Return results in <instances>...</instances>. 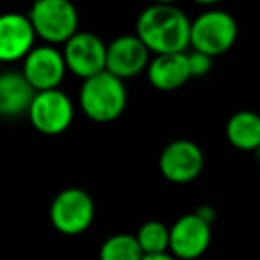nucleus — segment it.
<instances>
[{"label": "nucleus", "instance_id": "nucleus-1", "mask_svg": "<svg viewBox=\"0 0 260 260\" xmlns=\"http://www.w3.org/2000/svg\"><path fill=\"white\" fill-rule=\"evenodd\" d=\"M191 20L175 4H152L136 22V34L155 55L185 52L191 47Z\"/></svg>", "mask_w": 260, "mask_h": 260}, {"label": "nucleus", "instance_id": "nucleus-2", "mask_svg": "<svg viewBox=\"0 0 260 260\" xmlns=\"http://www.w3.org/2000/svg\"><path fill=\"white\" fill-rule=\"evenodd\" d=\"M125 80L112 75L111 72H102L82 82L79 91V105L82 112L96 123H111L123 114L126 107Z\"/></svg>", "mask_w": 260, "mask_h": 260}, {"label": "nucleus", "instance_id": "nucleus-3", "mask_svg": "<svg viewBox=\"0 0 260 260\" xmlns=\"http://www.w3.org/2000/svg\"><path fill=\"white\" fill-rule=\"evenodd\" d=\"M29 18L38 38H41L47 45H64L79 32V13L72 0L32 2Z\"/></svg>", "mask_w": 260, "mask_h": 260}, {"label": "nucleus", "instance_id": "nucleus-4", "mask_svg": "<svg viewBox=\"0 0 260 260\" xmlns=\"http://www.w3.org/2000/svg\"><path fill=\"white\" fill-rule=\"evenodd\" d=\"M239 27L235 18L223 9H209L191 23V47L196 52L217 57L237 41Z\"/></svg>", "mask_w": 260, "mask_h": 260}, {"label": "nucleus", "instance_id": "nucleus-5", "mask_svg": "<svg viewBox=\"0 0 260 260\" xmlns=\"http://www.w3.org/2000/svg\"><path fill=\"white\" fill-rule=\"evenodd\" d=\"M94 219V202L84 189L66 187L50 205V223L62 235H80Z\"/></svg>", "mask_w": 260, "mask_h": 260}, {"label": "nucleus", "instance_id": "nucleus-6", "mask_svg": "<svg viewBox=\"0 0 260 260\" xmlns=\"http://www.w3.org/2000/svg\"><path fill=\"white\" fill-rule=\"evenodd\" d=\"M27 116L40 134L59 136L66 132L73 123L75 109L68 94L57 87V89L38 91Z\"/></svg>", "mask_w": 260, "mask_h": 260}, {"label": "nucleus", "instance_id": "nucleus-7", "mask_svg": "<svg viewBox=\"0 0 260 260\" xmlns=\"http://www.w3.org/2000/svg\"><path fill=\"white\" fill-rule=\"evenodd\" d=\"M68 72L86 80L107 70V45L100 36L87 30H79L62 48Z\"/></svg>", "mask_w": 260, "mask_h": 260}, {"label": "nucleus", "instance_id": "nucleus-8", "mask_svg": "<svg viewBox=\"0 0 260 260\" xmlns=\"http://www.w3.org/2000/svg\"><path fill=\"white\" fill-rule=\"evenodd\" d=\"M205 157L194 141L177 139L166 145L159 157V170L166 180L173 184H189L203 171Z\"/></svg>", "mask_w": 260, "mask_h": 260}, {"label": "nucleus", "instance_id": "nucleus-9", "mask_svg": "<svg viewBox=\"0 0 260 260\" xmlns=\"http://www.w3.org/2000/svg\"><path fill=\"white\" fill-rule=\"evenodd\" d=\"M66 72H68V66H66L64 54L55 45L34 47L30 54L23 59L22 66V73L36 91L57 89Z\"/></svg>", "mask_w": 260, "mask_h": 260}, {"label": "nucleus", "instance_id": "nucleus-10", "mask_svg": "<svg viewBox=\"0 0 260 260\" xmlns=\"http://www.w3.org/2000/svg\"><path fill=\"white\" fill-rule=\"evenodd\" d=\"M150 48L138 34H125L107 45V72L126 80L138 77L150 66Z\"/></svg>", "mask_w": 260, "mask_h": 260}, {"label": "nucleus", "instance_id": "nucleus-11", "mask_svg": "<svg viewBox=\"0 0 260 260\" xmlns=\"http://www.w3.org/2000/svg\"><path fill=\"white\" fill-rule=\"evenodd\" d=\"M212 241V224L196 212L185 214L171 224L170 251L180 260H196L209 249Z\"/></svg>", "mask_w": 260, "mask_h": 260}, {"label": "nucleus", "instance_id": "nucleus-12", "mask_svg": "<svg viewBox=\"0 0 260 260\" xmlns=\"http://www.w3.org/2000/svg\"><path fill=\"white\" fill-rule=\"evenodd\" d=\"M38 34L29 15L6 13L0 20V59L2 62L23 61L34 48Z\"/></svg>", "mask_w": 260, "mask_h": 260}, {"label": "nucleus", "instance_id": "nucleus-13", "mask_svg": "<svg viewBox=\"0 0 260 260\" xmlns=\"http://www.w3.org/2000/svg\"><path fill=\"white\" fill-rule=\"evenodd\" d=\"M148 82L157 91H175L180 89L185 82L192 79L191 66H189V54L185 52H173V54H159L150 61L146 70Z\"/></svg>", "mask_w": 260, "mask_h": 260}, {"label": "nucleus", "instance_id": "nucleus-14", "mask_svg": "<svg viewBox=\"0 0 260 260\" xmlns=\"http://www.w3.org/2000/svg\"><path fill=\"white\" fill-rule=\"evenodd\" d=\"M36 93L22 72H4L0 77V112L6 118L29 114Z\"/></svg>", "mask_w": 260, "mask_h": 260}, {"label": "nucleus", "instance_id": "nucleus-15", "mask_svg": "<svg viewBox=\"0 0 260 260\" xmlns=\"http://www.w3.org/2000/svg\"><path fill=\"white\" fill-rule=\"evenodd\" d=\"M226 138L234 148L255 152L260 146V114L253 111L235 112L226 123Z\"/></svg>", "mask_w": 260, "mask_h": 260}, {"label": "nucleus", "instance_id": "nucleus-16", "mask_svg": "<svg viewBox=\"0 0 260 260\" xmlns=\"http://www.w3.org/2000/svg\"><path fill=\"white\" fill-rule=\"evenodd\" d=\"M145 253L138 237L128 234H116L105 239L100 246V260H143Z\"/></svg>", "mask_w": 260, "mask_h": 260}, {"label": "nucleus", "instance_id": "nucleus-17", "mask_svg": "<svg viewBox=\"0 0 260 260\" xmlns=\"http://www.w3.org/2000/svg\"><path fill=\"white\" fill-rule=\"evenodd\" d=\"M136 237H138L145 255H157V253L170 251L171 228H168L160 221H146V223H143L139 226Z\"/></svg>", "mask_w": 260, "mask_h": 260}, {"label": "nucleus", "instance_id": "nucleus-18", "mask_svg": "<svg viewBox=\"0 0 260 260\" xmlns=\"http://www.w3.org/2000/svg\"><path fill=\"white\" fill-rule=\"evenodd\" d=\"M212 61H214V57H210V55L203 54V52L192 50L191 54H189V66H191L192 79H196V77H205L207 73L212 70Z\"/></svg>", "mask_w": 260, "mask_h": 260}, {"label": "nucleus", "instance_id": "nucleus-19", "mask_svg": "<svg viewBox=\"0 0 260 260\" xmlns=\"http://www.w3.org/2000/svg\"><path fill=\"white\" fill-rule=\"evenodd\" d=\"M196 214H198V216L202 217V219H205L209 224H212L214 221H216V210H214V207H210V205H202V207H198Z\"/></svg>", "mask_w": 260, "mask_h": 260}, {"label": "nucleus", "instance_id": "nucleus-20", "mask_svg": "<svg viewBox=\"0 0 260 260\" xmlns=\"http://www.w3.org/2000/svg\"><path fill=\"white\" fill-rule=\"evenodd\" d=\"M143 260H180V258H177L171 251H166V253H157V255H145Z\"/></svg>", "mask_w": 260, "mask_h": 260}, {"label": "nucleus", "instance_id": "nucleus-21", "mask_svg": "<svg viewBox=\"0 0 260 260\" xmlns=\"http://www.w3.org/2000/svg\"><path fill=\"white\" fill-rule=\"evenodd\" d=\"M194 4H198V6H205V8H210V6H216L219 0H192Z\"/></svg>", "mask_w": 260, "mask_h": 260}, {"label": "nucleus", "instance_id": "nucleus-22", "mask_svg": "<svg viewBox=\"0 0 260 260\" xmlns=\"http://www.w3.org/2000/svg\"><path fill=\"white\" fill-rule=\"evenodd\" d=\"M177 0H153V4H175Z\"/></svg>", "mask_w": 260, "mask_h": 260}, {"label": "nucleus", "instance_id": "nucleus-23", "mask_svg": "<svg viewBox=\"0 0 260 260\" xmlns=\"http://www.w3.org/2000/svg\"><path fill=\"white\" fill-rule=\"evenodd\" d=\"M255 155H256V160H258V162H260V146L255 150Z\"/></svg>", "mask_w": 260, "mask_h": 260}, {"label": "nucleus", "instance_id": "nucleus-24", "mask_svg": "<svg viewBox=\"0 0 260 260\" xmlns=\"http://www.w3.org/2000/svg\"><path fill=\"white\" fill-rule=\"evenodd\" d=\"M32 2H38V0H32Z\"/></svg>", "mask_w": 260, "mask_h": 260}]
</instances>
